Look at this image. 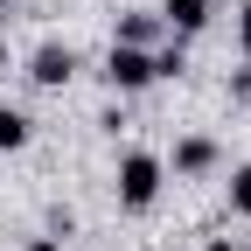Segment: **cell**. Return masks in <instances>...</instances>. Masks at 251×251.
I'll return each instance as SVG.
<instances>
[{
  "label": "cell",
  "instance_id": "1",
  "mask_svg": "<svg viewBox=\"0 0 251 251\" xmlns=\"http://www.w3.org/2000/svg\"><path fill=\"white\" fill-rule=\"evenodd\" d=\"M161 181H168V168L153 161V153H126L119 161V209H153V196H161Z\"/></svg>",
  "mask_w": 251,
  "mask_h": 251
},
{
  "label": "cell",
  "instance_id": "2",
  "mask_svg": "<svg viewBox=\"0 0 251 251\" xmlns=\"http://www.w3.org/2000/svg\"><path fill=\"white\" fill-rule=\"evenodd\" d=\"M153 77V49H126V42H112V56H105V84L112 91H147Z\"/></svg>",
  "mask_w": 251,
  "mask_h": 251
},
{
  "label": "cell",
  "instance_id": "3",
  "mask_svg": "<svg viewBox=\"0 0 251 251\" xmlns=\"http://www.w3.org/2000/svg\"><path fill=\"white\" fill-rule=\"evenodd\" d=\"M28 77H35L42 91H56V84H70V77H77V49H70V42H42L35 56H28Z\"/></svg>",
  "mask_w": 251,
  "mask_h": 251
},
{
  "label": "cell",
  "instance_id": "4",
  "mask_svg": "<svg viewBox=\"0 0 251 251\" xmlns=\"http://www.w3.org/2000/svg\"><path fill=\"white\" fill-rule=\"evenodd\" d=\"M112 42H126V49H153V42H161V14L126 7V14H119V28H112Z\"/></svg>",
  "mask_w": 251,
  "mask_h": 251
},
{
  "label": "cell",
  "instance_id": "5",
  "mask_svg": "<svg viewBox=\"0 0 251 251\" xmlns=\"http://www.w3.org/2000/svg\"><path fill=\"white\" fill-rule=\"evenodd\" d=\"M216 168V140H175V175H209Z\"/></svg>",
  "mask_w": 251,
  "mask_h": 251
},
{
  "label": "cell",
  "instance_id": "6",
  "mask_svg": "<svg viewBox=\"0 0 251 251\" xmlns=\"http://www.w3.org/2000/svg\"><path fill=\"white\" fill-rule=\"evenodd\" d=\"M202 21H209V0H168L161 7V28H175V35H196Z\"/></svg>",
  "mask_w": 251,
  "mask_h": 251
},
{
  "label": "cell",
  "instance_id": "7",
  "mask_svg": "<svg viewBox=\"0 0 251 251\" xmlns=\"http://www.w3.org/2000/svg\"><path fill=\"white\" fill-rule=\"evenodd\" d=\"M28 133H35V126H28L14 105H0V153H21V147H28Z\"/></svg>",
  "mask_w": 251,
  "mask_h": 251
},
{
  "label": "cell",
  "instance_id": "8",
  "mask_svg": "<svg viewBox=\"0 0 251 251\" xmlns=\"http://www.w3.org/2000/svg\"><path fill=\"white\" fill-rule=\"evenodd\" d=\"M230 209H237V216H251V161H244V168H230Z\"/></svg>",
  "mask_w": 251,
  "mask_h": 251
},
{
  "label": "cell",
  "instance_id": "9",
  "mask_svg": "<svg viewBox=\"0 0 251 251\" xmlns=\"http://www.w3.org/2000/svg\"><path fill=\"white\" fill-rule=\"evenodd\" d=\"M237 42H244V63H251V0H244V14H237Z\"/></svg>",
  "mask_w": 251,
  "mask_h": 251
},
{
  "label": "cell",
  "instance_id": "10",
  "mask_svg": "<svg viewBox=\"0 0 251 251\" xmlns=\"http://www.w3.org/2000/svg\"><path fill=\"white\" fill-rule=\"evenodd\" d=\"M21 251H63V237H35V244H21Z\"/></svg>",
  "mask_w": 251,
  "mask_h": 251
},
{
  "label": "cell",
  "instance_id": "11",
  "mask_svg": "<svg viewBox=\"0 0 251 251\" xmlns=\"http://www.w3.org/2000/svg\"><path fill=\"white\" fill-rule=\"evenodd\" d=\"M209 251H237V244H230V237H216V244H209Z\"/></svg>",
  "mask_w": 251,
  "mask_h": 251
},
{
  "label": "cell",
  "instance_id": "12",
  "mask_svg": "<svg viewBox=\"0 0 251 251\" xmlns=\"http://www.w3.org/2000/svg\"><path fill=\"white\" fill-rule=\"evenodd\" d=\"M0 70H7V35H0Z\"/></svg>",
  "mask_w": 251,
  "mask_h": 251
}]
</instances>
